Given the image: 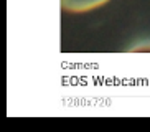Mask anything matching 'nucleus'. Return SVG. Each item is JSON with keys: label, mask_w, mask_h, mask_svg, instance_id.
I'll return each instance as SVG.
<instances>
[{"label": "nucleus", "mask_w": 150, "mask_h": 132, "mask_svg": "<svg viewBox=\"0 0 150 132\" xmlns=\"http://www.w3.org/2000/svg\"><path fill=\"white\" fill-rule=\"evenodd\" d=\"M106 2H109V0H61V5L66 12L84 13V12H91V10L97 9V7H101Z\"/></svg>", "instance_id": "1"}]
</instances>
